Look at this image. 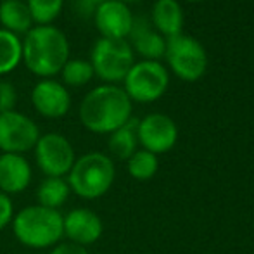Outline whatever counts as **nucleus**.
I'll return each instance as SVG.
<instances>
[{"mask_svg": "<svg viewBox=\"0 0 254 254\" xmlns=\"http://www.w3.org/2000/svg\"><path fill=\"white\" fill-rule=\"evenodd\" d=\"M99 254H101V253H99Z\"/></svg>", "mask_w": 254, "mask_h": 254, "instance_id": "29", "label": "nucleus"}, {"mask_svg": "<svg viewBox=\"0 0 254 254\" xmlns=\"http://www.w3.org/2000/svg\"><path fill=\"white\" fill-rule=\"evenodd\" d=\"M78 116L88 131L111 135L131 118V101L121 87L104 83L85 95Z\"/></svg>", "mask_w": 254, "mask_h": 254, "instance_id": "1", "label": "nucleus"}, {"mask_svg": "<svg viewBox=\"0 0 254 254\" xmlns=\"http://www.w3.org/2000/svg\"><path fill=\"white\" fill-rule=\"evenodd\" d=\"M90 64L94 74L104 83L116 85L125 80L130 67L135 64L133 49L127 40L99 38L92 47Z\"/></svg>", "mask_w": 254, "mask_h": 254, "instance_id": "5", "label": "nucleus"}, {"mask_svg": "<svg viewBox=\"0 0 254 254\" xmlns=\"http://www.w3.org/2000/svg\"><path fill=\"white\" fill-rule=\"evenodd\" d=\"M35 163L45 177H67L76 161V152L64 135L51 131L40 135L33 147Z\"/></svg>", "mask_w": 254, "mask_h": 254, "instance_id": "8", "label": "nucleus"}, {"mask_svg": "<svg viewBox=\"0 0 254 254\" xmlns=\"http://www.w3.org/2000/svg\"><path fill=\"white\" fill-rule=\"evenodd\" d=\"M138 144L152 154H164L175 147L178 140L177 123L170 116L161 113L147 114L138 120Z\"/></svg>", "mask_w": 254, "mask_h": 254, "instance_id": "10", "label": "nucleus"}, {"mask_svg": "<svg viewBox=\"0 0 254 254\" xmlns=\"http://www.w3.org/2000/svg\"><path fill=\"white\" fill-rule=\"evenodd\" d=\"M17 102V90L10 81L0 80V113L14 111Z\"/></svg>", "mask_w": 254, "mask_h": 254, "instance_id": "24", "label": "nucleus"}, {"mask_svg": "<svg viewBox=\"0 0 254 254\" xmlns=\"http://www.w3.org/2000/svg\"><path fill=\"white\" fill-rule=\"evenodd\" d=\"M138 120L130 118L123 127H120L118 130H114L109 135V140H107V147L109 152L113 154L116 159L128 161L135 152L138 151Z\"/></svg>", "mask_w": 254, "mask_h": 254, "instance_id": "17", "label": "nucleus"}, {"mask_svg": "<svg viewBox=\"0 0 254 254\" xmlns=\"http://www.w3.org/2000/svg\"><path fill=\"white\" fill-rule=\"evenodd\" d=\"M128 166V173H130L131 178L135 180H151L154 175L157 173V168H159V161H157V156L145 149H140L127 161Z\"/></svg>", "mask_w": 254, "mask_h": 254, "instance_id": "21", "label": "nucleus"}, {"mask_svg": "<svg viewBox=\"0 0 254 254\" xmlns=\"http://www.w3.org/2000/svg\"><path fill=\"white\" fill-rule=\"evenodd\" d=\"M31 19L37 26H47L59 17L64 0H26Z\"/></svg>", "mask_w": 254, "mask_h": 254, "instance_id": "22", "label": "nucleus"}, {"mask_svg": "<svg viewBox=\"0 0 254 254\" xmlns=\"http://www.w3.org/2000/svg\"><path fill=\"white\" fill-rule=\"evenodd\" d=\"M94 21L102 38L127 40L133 26V14L118 0H102L94 10Z\"/></svg>", "mask_w": 254, "mask_h": 254, "instance_id": "13", "label": "nucleus"}, {"mask_svg": "<svg viewBox=\"0 0 254 254\" xmlns=\"http://www.w3.org/2000/svg\"><path fill=\"white\" fill-rule=\"evenodd\" d=\"M17 242L30 249H51L63 242V213L31 204L14 214L10 223Z\"/></svg>", "mask_w": 254, "mask_h": 254, "instance_id": "3", "label": "nucleus"}, {"mask_svg": "<svg viewBox=\"0 0 254 254\" xmlns=\"http://www.w3.org/2000/svg\"><path fill=\"white\" fill-rule=\"evenodd\" d=\"M14 214H16V211H14L12 199L3 192H0V232L5 230L12 223Z\"/></svg>", "mask_w": 254, "mask_h": 254, "instance_id": "25", "label": "nucleus"}, {"mask_svg": "<svg viewBox=\"0 0 254 254\" xmlns=\"http://www.w3.org/2000/svg\"><path fill=\"white\" fill-rule=\"evenodd\" d=\"M31 104L40 116L47 120H59L69 113L71 95L61 81L44 78L31 90Z\"/></svg>", "mask_w": 254, "mask_h": 254, "instance_id": "11", "label": "nucleus"}, {"mask_svg": "<svg viewBox=\"0 0 254 254\" xmlns=\"http://www.w3.org/2000/svg\"><path fill=\"white\" fill-rule=\"evenodd\" d=\"M23 61V44L19 37L0 28V76L9 74Z\"/></svg>", "mask_w": 254, "mask_h": 254, "instance_id": "20", "label": "nucleus"}, {"mask_svg": "<svg viewBox=\"0 0 254 254\" xmlns=\"http://www.w3.org/2000/svg\"><path fill=\"white\" fill-rule=\"evenodd\" d=\"M123 83L130 101L149 104L164 95L170 85V74L157 61H140L130 67Z\"/></svg>", "mask_w": 254, "mask_h": 254, "instance_id": "7", "label": "nucleus"}, {"mask_svg": "<svg viewBox=\"0 0 254 254\" xmlns=\"http://www.w3.org/2000/svg\"><path fill=\"white\" fill-rule=\"evenodd\" d=\"M128 37L131 38V49L138 52L144 61H157L164 57L166 51V38L157 33L145 17H133V26Z\"/></svg>", "mask_w": 254, "mask_h": 254, "instance_id": "15", "label": "nucleus"}, {"mask_svg": "<svg viewBox=\"0 0 254 254\" xmlns=\"http://www.w3.org/2000/svg\"><path fill=\"white\" fill-rule=\"evenodd\" d=\"M33 168L23 154H0V192L10 195L24 192L31 184Z\"/></svg>", "mask_w": 254, "mask_h": 254, "instance_id": "14", "label": "nucleus"}, {"mask_svg": "<svg viewBox=\"0 0 254 254\" xmlns=\"http://www.w3.org/2000/svg\"><path fill=\"white\" fill-rule=\"evenodd\" d=\"M118 2L125 3V5H128V3H137V2H140V0H118Z\"/></svg>", "mask_w": 254, "mask_h": 254, "instance_id": "27", "label": "nucleus"}, {"mask_svg": "<svg viewBox=\"0 0 254 254\" xmlns=\"http://www.w3.org/2000/svg\"><path fill=\"white\" fill-rule=\"evenodd\" d=\"M23 44V63L33 74L44 78H52L64 64L69 61V42L59 28L33 26L24 33Z\"/></svg>", "mask_w": 254, "mask_h": 254, "instance_id": "2", "label": "nucleus"}, {"mask_svg": "<svg viewBox=\"0 0 254 254\" xmlns=\"http://www.w3.org/2000/svg\"><path fill=\"white\" fill-rule=\"evenodd\" d=\"M38 125L19 111L0 113V152L26 154L33 151L40 138Z\"/></svg>", "mask_w": 254, "mask_h": 254, "instance_id": "9", "label": "nucleus"}, {"mask_svg": "<svg viewBox=\"0 0 254 254\" xmlns=\"http://www.w3.org/2000/svg\"><path fill=\"white\" fill-rule=\"evenodd\" d=\"M61 74L64 83L69 87H83L95 76L90 61L83 59H69L61 69Z\"/></svg>", "mask_w": 254, "mask_h": 254, "instance_id": "23", "label": "nucleus"}, {"mask_svg": "<svg viewBox=\"0 0 254 254\" xmlns=\"http://www.w3.org/2000/svg\"><path fill=\"white\" fill-rule=\"evenodd\" d=\"M64 237L81 248L92 246L102 237V218L88 207H74L69 213L63 214Z\"/></svg>", "mask_w": 254, "mask_h": 254, "instance_id": "12", "label": "nucleus"}, {"mask_svg": "<svg viewBox=\"0 0 254 254\" xmlns=\"http://www.w3.org/2000/svg\"><path fill=\"white\" fill-rule=\"evenodd\" d=\"M71 195L69 184L64 177H45L37 187V204L59 211Z\"/></svg>", "mask_w": 254, "mask_h": 254, "instance_id": "19", "label": "nucleus"}, {"mask_svg": "<svg viewBox=\"0 0 254 254\" xmlns=\"http://www.w3.org/2000/svg\"><path fill=\"white\" fill-rule=\"evenodd\" d=\"M0 24L14 35L28 33L33 28L30 9L23 0H3L0 3Z\"/></svg>", "mask_w": 254, "mask_h": 254, "instance_id": "18", "label": "nucleus"}, {"mask_svg": "<svg viewBox=\"0 0 254 254\" xmlns=\"http://www.w3.org/2000/svg\"><path fill=\"white\" fill-rule=\"evenodd\" d=\"M164 57L178 78L185 81H197L207 69V54L202 44L190 35H175L166 38Z\"/></svg>", "mask_w": 254, "mask_h": 254, "instance_id": "6", "label": "nucleus"}, {"mask_svg": "<svg viewBox=\"0 0 254 254\" xmlns=\"http://www.w3.org/2000/svg\"><path fill=\"white\" fill-rule=\"evenodd\" d=\"M116 178L113 157L104 152H87L76 157L73 168L67 173L71 194L85 201H95L109 192Z\"/></svg>", "mask_w": 254, "mask_h": 254, "instance_id": "4", "label": "nucleus"}, {"mask_svg": "<svg viewBox=\"0 0 254 254\" xmlns=\"http://www.w3.org/2000/svg\"><path fill=\"white\" fill-rule=\"evenodd\" d=\"M49 254H90L87 251V248H81L78 244H73V242H59L57 246L51 248Z\"/></svg>", "mask_w": 254, "mask_h": 254, "instance_id": "26", "label": "nucleus"}, {"mask_svg": "<svg viewBox=\"0 0 254 254\" xmlns=\"http://www.w3.org/2000/svg\"><path fill=\"white\" fill-rule=\"evenodd\" d=\"M187 2H194L195 3V2H202V0H187Z\"/></svg>", "mask_w": 254, "mask_h": 254, "instance_id": "28", "label": "nucleus"}, {"mask_svg": "<svg viewBox=\"0 0 254 254\" xmlns=\"http://www.w3.org/2000/svg\"><path fill=\"white\" fill-rule=\"evenodd\" d=\"M151 24L164 38L182 33L184 10L177 0H156L151 12Z\"/></svg>", "mask_w": 254, "mask_h": 254, "instance_id": "16", "label": "nucleus"}]
</instances>
